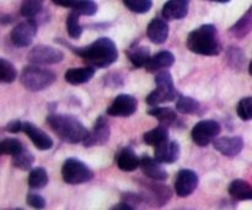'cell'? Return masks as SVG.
I'll return each mask as SVG.
<instances>
[{
	"instance_id": "60d3db41",
	"label": "cell",
	"mask_w": 252,
	"mask_h": 210,
	"mask_svg": "<svg viewBox=\"0 0 252 210\" xmlns=\"http://www.w3.org/2000/svg\"><path fill=\"white\" fill-rule=\"evenodd\" d=\"M212 1H218V2H229L230 0H212Z\"/></svg>"
},
{
	"instance_id": "836d02e7",
	"label": "cell",
	"mask_w": 252,
	"mask_h": 210,
	"mask_svg": "<svg viewBox=\"0 0 252 210\" xmlns=\"http://www.w3.org/2000/svg\"><path fill=\"white\" fill-rule=\"evenodd\" d=\"M123 2L130 11L137 14L148 12L153 6V0H123Z\"/></svg>"
},
{
	"instance_id": "9a60e30c",
	"label": "cell",
	"mask_w": 252,
	"mask_h": 210,
	"mask_svg": "<svg viewBox=\"0 0 252 210\" xmlns=\"http://www.w3.org/2000/svg\"><path fill=\"white\" fill-rule=\"evenodd\" d=\"M180 154H181L180 144L175 140H167L155 148V159L161 164H175L180 159Z\"/></svg>"
},
{
	"instance_id": "e575fe53",
	"label": "cell",
	"mask_w": 252,
	"mask_h": 210,
	"mask_svg": "<svg viewBox=\"0 0 252 210\" xmlns=\"http://www.w3.org/2000/svg\"><path fill=\"white\" fill-rule=\"evenodd\" d=\"M236 112L240 120H252V97H245L240 100L236 107Z\"/></svg>"
},
{
	"instance_id": "d590c367",
	"label": "cell",
	"mask_w": 252,
	"mask_h": 210,
	"mask_svg": "<svg viewBox=\"0 0 252 210\" xmlns=\"http://www.w3.org/2000/svg\"><path fill=\"white\" fill-rule=\"evenodd\" d=\"M73 10L85 16H93L97 12V4L94 0H80Z\"/></svg>"
},
{
	"instance_id": "ac0fdd59",
	"label": "cell",
	"mask_w": 252,
	"mask_h": 210,
	"mask_svg": "<svg viewBox=\"0 0 252 210\" xmlns=\"http://www.w3.org/2000/svg\"><path fill=\"white\" fill-rule=\"evenodd\" d=\"M189 0H169L162 7V17L165 20H181L189 14Z\"/></svg>"
},
{
	"instance_id": "83f0119b",
	"label": "cell",
	"mask_w": 252,
	"mask_h": 210,
	"mask_svg": "<svg viewBox=\"0 0 252 210\" xmlns=\"http://www.w3.org/2000/svg\"><path fill=\"white\" fill-rule=\"evenodd\" d=\"M27 182L32 189L44 188L48 183V174L43 167H34L30 171Z\"/></svg>"
},
{
	"instance_id": "b9f144b4",
	"label": "cell",
	"mask_w": 252,
	"mask_h": 210,
	"mask_svg": "<svg viewBox=\"0 0 252 210\" xmlns=\"http://www.w3.org/2000/svg\"><path fill=\"white\" fill-rule=\"evenodd\" d=\"M249 73H250V75L252 76V61L250 63V66H249Z\"/></svg>"
},
{
	"instance_id": "30bf717a",
	"label": "cell",
	"mask_w": 252,
	"mask_h": 210,
	"mask_svg": "<svg viewBox=\"0 0 252 210\" xmlns=\"http://www.w3.org/2000/svg\"><path fill=\"white\" fill-rule=\"evenodd\" d=\"M137 98L128 93H121L107 108V115L112 117H130L137 112Z\"/></svg>"
},
{
	"instance_id": "f1b7e54d",
	"label": "cell",
	"mask_w": 252,
	"mask_h": 210,
	"mask_svg": "<svg viewBox=\"0 0 252 210\" xmlns=\"http://www.w3.org/2000/svg\"><path fill=\"white\" fill-rule=\"evenodd\" d=\"M25 149L26 148L24 147V144L19 139H15V138H6V139H4L0 143V151H1V154L9 155L11 157L24 151Z\"/></svg>"
},
{
	"instance_id": "f35d334b",
	"label": "cell",
	"mask_w": 252,
	"mask_h": 210,
	"mask_svg": "<svg viewBox=\"0 0 252 210\" xmlns=\"http://www.w3.org/2000/svg\"><path fill=\"white\" fill-rule=\"evenodd\" d=\"M56 5H59V6H63V7H71L74 9L75 5L78 4L80 0H52Z\"/></svg>"
},
{
	"instance_id": "7402d4cb",
	"label": "cell",
	"mask_w": 252,
	"mask_h": 210,
	"mask_svg": "<svg viewBox=\"0 0 252 210\" xmlns=\"http://www.w3.org/2000/svg\"><path fill=\"white\" fill-rule=\"evenodd\" d=\"M229 194L235 201H252V186L244 180H234L229 186Z\"/></svg>"
},
{
	"instance_id": "4dcf8cb0",
	"label": "cell",
	"mask_w": 252,
	"mask_h": 210,
	"mask_svg": "<svg viewBox=\"0 0 252 210\" xmlns=\"http://www.w3.org/2000/svg\"><path fill=\"white\" fill-rule=\"evenodd\" d=\"M17 70L14 64L10 63L5 58L0 59V80L1 83L11 84L16 80Z\"/></svg>"
},
{
	"instance_id": "8992f818",
	"label": "cell",
	"mask_w": 252,
	"mask_h": 210,
	"mask_svg": "<svg viewBox=\"0 0 252 210\" xmlns=\"http://www.w3.org/2000/svg\"><path fill=\"white\" fill-rule=\"evenodd\" d=\"M62 177L64 182L68 184H83L94 179V171L85 164L78 159H68L62 167Z\"/></svg>"
},
{
	"instance_id": "ab89813d",
	"label": "cell",
	"mask_w": 252,
	"mask_h": 210,
	"mask_svg": "<svg viewBox=\"0 0 252 210\" xmlns=\"http://www.w3.org/2000/svg\"><path fill=\"white\" fill-rule=\"evenodd\" d=\"M112 209L113 210H133L134 208H133V207L130 206V204H128L127 202L123 201L122 203H118L117 206L112 207Z\"/></svg>"
},
{
	"instance_id": "ffe728a7",
	"label": "cell",
	"mask_w": 252,
	"mask_h": 210,
	"mask_svg": "<svg viewBox=\"0 0 252 210\" xmlns=\"http://www.w3.org/2000/svg\"><path fill=\"white\" fill-rule=\"evenodd\" d=\"M174 54L170 51H161L150 58V60L148 61V64L145 65V69H147L149 73H158V71L164 70V69H169L170 66L174 65Z\"/></svg>"
},
{
	"instance_id": "f546056e",
	"label": "cell",
	"mask_w": 252,
	"mask_h": 210,
	"mask_svg": "<svg viewBox=\"0 0 252 210\" xmlns=\"http://www.w3.org/2000/svg\"><path fill=\"white\" fill-rule=\"evenodd\" d=\"M79 16L80 14L73 10L66 17V32H68L69 37L73 39L80 38L83 34V27L79 24Z\"/></svg>"
},
{
	"instance_id": "5bb4252c",
	"label": "cell",
	"mask_w": 252,
	"mask_h": 210,
	"mask_svg": "<svg viewBox=\"0 0 252 210\" xmlns=\"http://www.w3.org/2000/svg\"><path fill=\"white\" fill-rule=\"evenodd\" d=\"M24 133L31 139V142L38 150H49L53 148L52 138L41 128L36 127L33 123H24Z\"/></svg>"
},
{
	"instance_id": "4fadbf2b",
	"label": "cell",
	"mask_w": 252,
	"mask_h": 210,
	"mask_svg": "<svg viewBox=\"0 0 252 210\" xmlns=\"http://www.w3.org/2000/svg\"><path fill=\"white\" fill-rule=\"evenodd\" d=\"M214 149L226 157H235L243 151L244 140L241 137L217 138L213 142Z\"/></svg>"
},
{
	"instance_id": "1f68e13d",
	"label": "cell",
	"mask_w": 252,
	"mask_h": 210,
	"mask_svg": "<svg viewBox=\"0 0 252 210\" xmlns=\"http://www.w3.org/2000/svg\"><path fill=\"white\" fill-rule=\"evenodd\" d=\"M34 162V156L31 151H29L27 149H25L24 151H21L20 154L12 156V165H14L16 169L24 170L27 171L32 167Z\"/></svg>"
},
{
	"instance_id": "52a82bcc",
	"label": "cell",
	"mask_w": 252,
	"mask_h": 210,
	"mask_svg": "<svg viewBox=\"0 0 252 210\" xmlns=\"http://www.w3.org/2000/svg\"><path fill=\"white\" fill-rule=\"evenodd\" d=\"M220 132L221 127L217 120H201L194 125L191 132V137L194 144L204 148L213 143L217 139V137L220 134Z\"/></svg>"
},
{
	"instance_id": "d6a6232c",
	"label": "cell",
	"mask_w": 252,
	"mask_h": 210,
	"mask_svg": "<svg viewBox=\"0 0 252 210\" xmlns=\"http://www.w3.org/2000/svg\"><path fill=\"white\" fill-rule=\"evenodd\" d=\"M43 2L44 0H24L21 7H20V12L24 17L32 19L41 11Z\"/></svg>"
},
{
	"instance_id": "6da1fadb",
	"label": "cell",
	"mask_w": 252,
	"mask_h": 210,
	"mask_svg": "<svg viewBox=\"0 0 252 210\" xmlns=\"http://www.w3.org/2000/svg\"><path fill=\"white\" fill-rule=\"evenodd\" d=\"M68 48H70L76 56L83 58L89 65L94 68H107L116 63L118 59V49L116 43L107 37H101L83 48H78L70 44H68Z\"/></svg>"
},
{
	"instance_id": "9c48e42d",
	"label": "cell",
	"mask_w": 252,
	"mask_h": 210,
	"mask_svg": "<svg viewBox=\"0 0 252 210\" xmlns=\"http://www.w3.org/2000/svg\"><path fill=\"white\" fill-rule=\"evenodd\" d=\"M37 29H38V26L33 19L20 22L12 29L11 33H10V39H11L12 44L19 47V48L31 46L37 34Z\"/></svg>"
},
{
	"instance_id": "7a4b0ae2",
	"label": "cell",
	"mask_w": 252,
	"mask_h": 210,
	"mask_svg": "<svg viewBox=\"0 0 252 210\" xmlns=\"http://www.w3.org/2000/svg\"><path fill=\"white\" fill-rule=\"evenodd\" d=\"M47 123L59 139L69 144L84 142L89 134L85 125L74 116L51 113L47 117Z\"/></svg>"
},
{
	"instance_id": "e0dca14e",
	"label": "cell",
	"mask_w": 252,
	"mask_h": 210,
	"mask_svg": "<svg viewBox=\"0 0 252 210\" xmlns=\"http://www.w3.org/2000/svg\"><path fill=\"white\" fill-rule=\"evenodd\" d=\"M147 36L153 43L162 44L169 38V25L164 19L155 17L147 27Z\"/></svg>"
},
{
	"instance_id": "484cf974",
	"label": "cell",
	"mask_w": 252,
	"mask_h": 210,
	"mask_svg": "<svg viewBox=\"0 0 252 210\" xmlns=\"http://www.w3.org/2000/svg\"><path fill=\"white\" fill-rule=\"evenodd\" d=\"M201 103L189 96H179L176 102L177 112L182 115H198L201 112Z\"/></svg>"
},
{
	"instance_id": "44dd1931",
	"label": "cell",
	"mask_w": 252,
	"mask_h": 210,
	"mask_svg": "<svg viewBox=\"0 0 252 210\" xmlns=\"http://www.w3.org/2000/svg\"><path fill=\"white\" fill-rule=\"evenodd\" d=\"M95 68L91 65L85 66V68H73L65 71L64 78H65L66 83L71 84V85H81V84L90 81L95 76Z\"/></svg>"
},
{
	"instance_id": "d6986e66",
	"label": "cell",
	"mask_w": 252,
	"mask_h": 210,
	"mask_svg": "<svg viewBox=\"0 0 252 210\" xmlns=\"http://www.w3.org/2000/svg\"><path fill=\"white\" fill-rule=\"evenodd\" d=\"M116 164L122 171L132 172L140 167V159L132 148H123L116 156Z\"/></svg>"
},
{
	"instance_id": "cb8c5ba5",
	"label": "cell",
	"mask_w": 252,
	"mask_h": 210,
	"mask_svg": "<svg viewBox=\"0 0 252 210\" xmlns=\"http://www.w3.org/2000/svg\"><path fill=\"white\" fill-rule=\"evenodd\" d=\"M143 140H144L145 144L150 145V147H159L162 143L169 140V130H167V127L166 125L160 124L159 127L145 133L143 135Z\"/></svg>"
},
{
	"instance_id": "2e32d148",
	"label": "cell",
	"mask_w": 252,
	"mask_h": 210,
	"mask_svg": "<svg viewBox=\"0 0 252 210\" xmlns=\"http://www.w3.org/2000/svg\"><path fill=\"white\" fill-rule=\"evenodd\" d=\"M140 169L143 174L153 181H165L167 179L166 170L155 157L154 159L149 156L140 157Z\"/></svg>"
},
{
	"instance_id": "5b68a950",
	"label": "cell",
	"mask_w": 252,
	"mask_h": 210,
	"mask_svg": "<svg viewBox=\"0 0 252 210\" xmlns=\"http://www.w3.org/2000/svg\"><path fill=\"white\" fill-rule=\"evenodd\" d=\"M20 81L26 90L38 92L49 88L56 81V74L48 69L39 68L32 64L31 66H26L21 71Z\"/></svg>"
},
{
	"instance_id": "8d00e7d4",
	"label": "cell",
	"mask_w": 252,
	"mask_h": 210,
	"mask_svg": "<svg viewBox=\"0 0 252 210\" xmlns=\"http://www.w3.org/2000/svg\"><path fill=\"white\" fill-rule=\"evenodd\" d=\"M26 202L30 207H32V208H34V209H43V208H46V204H47L46 199L37 193L27 194Z\"/></svg>"
},
{
	"instance_id": "277c9868",
	"label": "cell",
	"mask_w": 252,
	"mask_h": 210,
	"mask_svg": "<svg viewBox=\"0 0 252 210\" xmlns=\"http://www.w3.org/2000/svg\"><path fill=\"white\" fill-rule=\"evenodd\" d=\"M155 84H157V89L152 91L147 97V103L149 106L155 107L161 103L171 102L177 97V91L175 89L172 76L166 69L158 71L155 76Z\"/></svg>"
},
{
	"instance_id": "74e56055",
	"label": "cell",
	"mask_w": 252,
	"mask_h": 210,
	"mask_svg": "<svg viewBox=\"0 0 252 210\" xmlns=\"http://www.w3.org/2000/svg\"><path fill=\"white\" fill-rule=\"evenodd\" d=\"M5 129H6V132H9V133L24 132V123L20 122V120H11V122L7 123L6 127H5Z\"/></svg>"
},
{
	"instance_id": "3957f363",
	"label": "cell",
	"mask_w": 252,
	"mask_h": 210,
	"mask_svg": "<svg viewBox=\"0 0 252 210\" xmlns=\"http://www.w3.org/2000/svg\"><path fill=\"white\" fill-rule=\"evenodd\" d=\"M186 46L193 53L199 56L214 57L221 51L218 39V31L214 25H202L193 30L186 39Z\"/></svg>"
},
{
	"instance_id": "603a6c76",
	"label": "cell",
	"mask_w": 252,
	"mask_h": 210,
	"mask_svg": "<svg viewBox=\"0 0 252 210\" xmlns=\"http://www.w3.org/2000/svg\"><path fill=\"white\" fill-rule=\"evenodd\" d=\"M127 57L135 68H143V66L145 68L148 61L152 58V56H150V49L147 46L130 47L127 51Z\"/></svg>"
},
{
	"instance_id": "d4e9b609",
	"label": "cell",
	"mask_w": 252,
	"mask_h": 210,
	"mask_svg": "<svg viewBox=\"0 0 252 210\" xmlns=\"http://www.w3.org/2000/svg\"><path fill=\"white\" fill-rule=\"evenodd\" d=\"M152 117L157 118L160 122V124L162 125H169L175 124V122L177 120V115L172 108L170 107H159V106H155V107H152L149 111H148Z\"/></svg>"
},
{
	"instance_id": "4316f807",
	"label": "cell",
	"mask_w": 252,
	"mask_h": 210,
	"mask_svg": "<svg viewBox=\"0 0 252 210\" xmlns=\"http://www.w3.org/2000/svg\"><path fill=\"white\" fill-rule=\"evenodd\" d=\"M147 188L152 193L150 197L154 198L155 203L159 204V206H164L171 198V191H170L169 187L164 186V184L147 183Z\"/></svg>"
},
{
	"instance_id": "8fae6325",
	"label": "cell",
	"mask_w": 252,
	"mask_h": 210,
	"mask_svg": "<svg viewBox=\"0 0 252 210\" xmlns=\"http://www.w3.org/2000/svg\"><path fill=\"white\" fill-rule=\"evenodd\" d=\"M111 135V128L110 123L107 122L103 116L96 120L95 124H94L93 129L89 132L88 137L84 140V147L85 148H93V147H101L105 145L108 142Z\"/></svg>"
},
{
	"instance_id": "ba28073f",
	"label": "cell",
	"mask_w": 252,
	"mask_h": 210,
	"mask_svg": "<svg viewBox=\"0 0 252 210\" xmlns=\"http://www.w3.org/2000/svg\"><path fill=\"white\" fill-rule=\"evenodd\" d=\"M27 59L33 65H52L61 63L64 59V53L54 47L38 44L30 51Z\"/></svg>"
},
{
	"instance_id": "7c38bea8",
	"label": "cell",
	"mask_w": 252,
	"mask_h": 210,
	"mask_svg": "<svg viewBox=\"0 0 252 210\" xmlns=\"http://www.w3.org/2000/svg\"><path fill=\"white\" fill-rule=\"evenodd\" d=\"M199 183L198 175L189 169H184L179 171L175 181V192L181 198L189 197L197 189Z\"/></svg>"
}]
</instances>
